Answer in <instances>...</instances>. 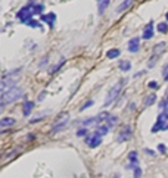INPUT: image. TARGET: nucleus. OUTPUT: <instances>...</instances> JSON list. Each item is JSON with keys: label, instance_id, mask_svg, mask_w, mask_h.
I'll return each mask as SVG.
<instances>
[{"label": "nucleus", "instance_id": "obj_1", "mask_svg": "<svg viewBox=\"0 0 168 178\" xmlns=\"http://www.w3.org/2000/svg\"><path fill=\"white\" fill-rule=\"evenodd\" d=\"M22 96H24V90L21 87H16V86L10 87V88H8L2 94V105H10V103L16 102L18 99H21Z\"/></svg>", "mask_w": 168, "mask_h": 178}, {"label": "nucleus", "instance_id": "obj_2", "mask_svg": "<svg viewBox=\"0 0 168 178\" xmlns=\"http://www.w3.org/2000/svg\"><path fill=\"white\" fill-rule=\"evenodd\" d=\"M122 86H124V80H120V81H117L115 86H112V88H111L109 92H108V94H106L105 106H109L111 103H114V102L117 100L118 94L121 93V88H122Z\"/></svg>", "mask_w": 168, "mask_h": 178}, {"label": "nucleus", "instance_id": "obj_3", "mask_svg": "<svg viewBox=\"0 0 168 178\" xmlns=\"http://www.w3.org/2000/svg\"><path fill=\"white\" fill-rule=\"evenodd\" d=\"M34 15H35V12H34V5H30V3H28V5L24 6V8H22L18 13H16V18L27 24L30 19H33Z\"/></svg>", "mask_w": 168, "mask_h": 178}, {"label": "nucleus", "instance_id": "obj_4", "mask_svg": "<svg viewBox=\"0 0 168 178\" xmlns=\"http://www.w3.org/2000/svg\"><path fill=\"white\" fill-rule=\"evenodd\" d=\"M18 80H19V75H6L3 80H0V94H3V93L8 90V88H10V87L16 86V82H18Z\"/></svg>", "mask_w": 168, "mask_h": 178}, {"label": "nucleus", "instance_id": "obj_5", "mask_svg": "<svg viewBox=\"0 0 168 178\" xmlns=\"http://www.w3.org/2000/svg\"><path fill=\"white\" fill-rule=\"evenodd\" d=\"M86 143L89 147H97L102 143V135L99 133H93V134H90L86 139Z\"/></svg>", "mask_w": 168, "mask_h": 178}, {"label": "nucleus", "instance_id": "obj_6", "mask_svg": "<svg viewBox=\"0 0 168 178\" xmlns=\"http://www.w3.org/2000/svg\"><path fill=\"white\" fill-rule=\"evenodd\" d=\"M68 119H69V116H68V115H62V118H61L59 121H56V124L53 125L52 134H55V133H58V131L63 130V128L68 125Z\"/></svg>", "mask_w": 168, "mask_h": 178}, {"label": "nucleus", "instance_id": "obj_7", "mask_svg": "<svg viewBox=\"0 0 168 178\" xmlns=\"http://www.w3.org/2000/svg\"><path fill=\"white\" fill-rule=\"evenodd\" d=\"M131 137H133V130H131V127L125 125L124 128L121 130L120 135H118V141H120V143H122V141H128Z\"/></svg>", "mask_w": 168, "mask_h": 178}, {"label": "nucleus", "instance_id": "obj_8", "mask_svg": "<svg viewBox=\"0 0 168 178\" xmlns=\"http://www.w3.org/2000/svg\"><path fill=\"white\" fill-rule=\"evenodd\" d=\"M140 49V39L139 37H134L128 41V52L130 53H137Z\"/></svg>", "mask_w": 168, "mask_h": 178}, {"label": "nucleus", "instance_id": "obj_9", "mask_svg": "<svg viewBox=\"0 0 168 178\" xmlns=\"http://www.w3.org/2000/svg\"><path fill=\"white\" fill-rule=\"evenodd\" d=\"M15 122H16V121H15L14 118H3V119H0V131L14 127Z\"/></svg>", "mask_w": 168, "mask_h": 178}, {"label": "nucleus", "instance_id": "obj_10", "mask_svg": "<svg viewBox=\"0 0 168 178\" xmlns=\"http://www.w3.org/2000/svg\"><path fill=\"white\" fill-rule=\"evenodd\" d=\"M152 37H154V22L150 21V22L146 25V28H144V31H143V39L149 40V39H152Z\"/></svg>", "mask_w": 168, "mask_h": 178}, {"label": "nucleus", "instance_id": "obj_11", "mask_svg": "<svg viewBox=\"0 0 168 178\" xmlns=\"http://www.w3.org/2000/svg\"><path fill=\"white\" fill-rule=\"evenodd\" d=\"M41 21H44V22H47V24L50 25V28H53V25H55V21H56V15H55V13L41 15Z\"/></svg>", "mask_w": 168, "mask_h": 178}, {"label": "nucleus", "instance_id": "obj_12", "mask_svg": "<svg viewBox=\"0 0 168 178\" xmlns=\"http://www.w3.org/2000/svg\"><path fill=\"white\" fill-rule=\"evenodd\" d=\"M33 107H34V103L33 102H24V106H22V113H24V116H30V113L33 112Z\"/></svg>", "mask_w": 168, "mask_h": 178}, {"label": "nucleus", "instance_id": "obj_13", "mask_svg": "<svg viewBox=\"0 0 168 178\" xmlns=\"http://www.w3.org/2000/svg\"><path fill=\"white\" fill-rule=\"evenodd\" d=\"M133 2H134V0H124V2H122V3H121V5L118 6V8H117V12H118V13L124 12L125 9H128L130 6L133 5Z\"/></svg>", "mask_w": 168, "mask_h": 178}, {"label": "nucleus", "instance_id": "obj_14", "mask_svg": "<svg viewBox=\"0 0 168 178\" xmlns=\"http://www.w3.org/2000/svg\"><path fill=\"white\" fill-rule=\"evenodd\" d=\"M108 5H109V0H99V5H97V9H99V12H100V13H103V12H105V9L108 8Z\"/></svg>", "mask_w": 168, "mask_h": 178}, {"label": "nucleus", "instance_id": "obj_15", "mask_svg": "<svg viewBox=\"0 0 168 178\" xmlns=\"http://www.w3.org/2000/svg\"><path fill=\"white\" fill-rule=\"evenodd\" d=\"M156 102V96L155 94H149V96L144 97V105L146 106H152Z\"/></svg>", "mask_w": 168, "mask_h": 178}, {"label": "nucleus", "instance_id": "obj_16", "mask_svg": "<svg viewBox=\"0 0 168 178\" xmlns=\"http://www.w3.org/2000/svg\"><path fill=\"white\" fill-rule=\"evenodd\" d=\"M117 121H118V118H117L115 115H109L108 113V116H106V122H108V127H114L117 124Z\"/></svg>", "mask_w": 168, "mask_h": 178}, {"label": "nucleus", "instance_id": "obj_17", "mask_svg": "<svg viewBox=\"0 0 168 178\" xmlns=\"http://www.w3.org/2000/svg\"><path fill=\"white\" fill-rule=\"evenodd\" d=\"M120 69L124 71V72H127V71L131 69V63H130L128 60H122V62H120Z\"/></svg>", "mask_w": 168, "mask_h": 178}, {"label": "nucleus", "instance_id": "obj_18", "mask_svg": "<svg viewBox=\"0 0 168 178\" xmlns=\"http://www.w3.org/2000/svg\"><path fill=\"white\" fill-rule=\"evenodd\" d=\"M127 158H128V160L131 162V164H137V160H139V159H137V152H136V150H131Z\"/></svg>", "mask_w": 168, "mask_h": 178}, {"label": "nucleus", "instance_id": "obj_19", "mask_svg": "<svg viewBox=\"0 0 168 178\" xmlns=\"http://www.w3.org/2000/svg\"><path fill=\"white\" fill-rule=\"evenodd\" d=\"M121 55V52L118 50V49H111L109 52H108V58L109 59H115V58H118Z\"/></svg>", "mask_w": 168, "mask_h": 178}, {"label": "nucleus", "instance_id": "obj_20", "mask_svg": "<svg viewBox=\"0 0 168 178\" xmlns=\"http://www.w3.org/2000/svg\"><path fill=\"white\" fill-rule=\"evenodd\" d=\"M164 49H165V43H159V44H156V46L154 47V53H155V56H156V55H159V53L162 52Z\"/></svg>", "mask_w": 168, "mask_h": 178}, {"label": "nucleus", "instance_id": "obj_21", "mask_svg": "<svg viewBox=\"0 0 168 178\" xmlns=\"http://www.w3.org/2000/svg\"><path fill=\"white\" fill-rule=\"evenodd\" d=\"M93 105H95V102H93V100H87L86 103H84V105L80 107V112H84L87 107H90V106H93Z\"/></svg>", "mask_w": 168, "mask_h": 178}, {"label": "nucleus", "instance_id": "obj_22", "mask_svg": "<svg viewBox=\"0 0 168 178\" xmlns=\"http://www.w3.org/2000/svg\"><path fill=\"white\" fill-rule=\"evenodd\" d=\"M158 31H159V33H167V31H168V25L165 24V22L158 24Z\"/></svg>", "mask_w": 168, "mask_h": 178}, {"label": "nucleus", "instance_id": "obj_23", "mask_svg": "<svg viewBox=\"0 0 168 178\" xmlns=\"http://www.w3.org/2000/svg\"><path fill=\"white\" fill-rule=\"evenodd\" d=\"M108 131H109V127H108V125H103V127H99L97 133H99L100 135H105L106 133H108Z\"/></svg>", "mask_w": 168, "mask_h": 178}, {"label": "nucleus", "instance_id": "obj_24", "mask_svg": "<svg viewBox=\"0 0 168 178\" xmlns=\"http://www.w3.org/2000/svg\"><path fill=\"white\" fill-rule=\"evenodd\" d=\"M134 178H142V169L137 165L134 166Z\"/></svg>", "mask_w": 168, "mask_h": 178}, {"label": "nucleus", "instance_id": "obj_25", "mask_svg": "<svg viewBox=\"0 0 168 178\" xmlns=\"http://www.w3.org/2000/svg\"><path fill=\"white\" fill-rule=\"evenodd\" d=\"M148 87H149V88H152V90H156V88H159V86H158V82H156V81L148 82Z\"/></svg>", "mask_w": 168, "mask_h": 178}, {"label": "nucleus", "instance_id": "obj_26", "mask_svg": "<svg viewBox=\"0 0 168 178\" xmlns=\"http://www.w3.org/2000/svg\"><path fill=\"white\" fill-rule=\"evenodd\" d=\"M27 24H28L30 27H33V28H39V27H40L39 22H37V21H33V19H30L28 22H27Z\"/></svg>", "mask_w": 168, "mask_h": 178}, {"label": "nucleus", "instance_id": "obj_27", "mask_svg": "<svg viewBox=\"0 0 168 178\" xmlns=\"http://www.w3.org/2000/svg\"><path fill=\"white\" fill-rule=\"evenodd\" d=\"M159 107H161V109H168V99H165V100H162L161 102V103H159Z\"/></svg>", "mask_w": 168, "mask_h": 178}, {"label": "nucleus", "instance_id": "obj_28", "mask_svg": "<svg viewBox=\"0 0 168 178\" xmlns=\"http://www.w3.org/2000/svg\"><path fill=\"white\" fill-rule=\"evenodd\" d=\"M87 134V130H86V127L83 128V130H78L77 131V137H84V135Z\"/></svg>", "mask_w": 168, "mask_h": 178}, {"label": "nucleus", "instance_id": "obj_29", "mask_svg": "<svg viewBox=\"0 0 168 178\" xmlns=\"http://www.w3.org/2000/svg\"><path fill=\"white\" fill-rule=\"evenodd\" d=\"M158 150L161 152V153H165V152H167V149H165V146H164V144H159L158 146Z\"/></svg>", "mask_w": 168, "mask_h": 178}, {"label": "nucleus", "instance_id": "obj_30", "mask_svg": "<svg viewBox=\"0 0 168 178\" xmlns=\"http://www.w3.org/2000/svg\"><path fill=\"white\" fill-rule=\"evenodd\" d=\"M46 62H47V58H44V59H43V62H40V65H39V66H40V68H41V66H44V65H46Z\"/></svg>", "mask_w": 168, "mask_h": 178}, {"label": "nucleus", "instance_id": "obj_31", "mask_svg": "<svg viewBox=\"0 0 168 178\" xmlns=\"http://www.w3.org/2000/svg\"><path fill=\"white\" fill-rule=\"evenodd\" d=\"M142 75H143V71H140V72H137L134 75V78H139V77H142Z\"/></svg>", "mask_w": 168, "mask_h": 178}, {"label": "nucleus", "instance_id": "obj_32", "mask_svg": "<svg viewBox=\"0 0 168 178\" xmlns=\"http://www.w3.org/2000/svg\"><path fill=\"white\" fill-rule=\"evenodd\" d=\"M164 78H165V81H168V71L164 74Z\"/></svg>", "mask_w": 168, "mask_h": 178}, {"label": "nucleus", "instance_id": "obj_33", "mask_svg": "<svg viewBox=\"0 0 168 178\" xmlns=\"http://www.w3.org/2000/svg\"><path fill=\"white\" fill-rule=\"evenodd\" d=\"M43 97H44V94H40V96H39V102L43 100Z\"/></svg>", "mask_w": 168, "mask_h": 178}, {"label": "nucleus", "instance_id": "obj_34", "mask_svg": "<svg viewBox=\"0 0 168 178\" xmlns=\"http://www.w3.org/2000/svg\"><path fill=\"white\" fill-rule=\"evenodd\" d=\"M114 178H120V174H115V175H114Z\"/></svg>", "mask_w": 168, "mask_h": 178}, {"label": "nucleus", "instance_id": "obj_35", "mask_svg": "<svg viewBox=\"0 0 168 178\" xmlns=\"http://www.w3.org/2000/svg\"><path fill=\"white\" fill-rule=\"evenodd\" d=\"M3 106H5V105H0V113H2V109H3Z\"/></svg>", "mask_w": 168, "mask_h": 178}, {"label": "nucleus", "instance_id": "obj_36", "mask_svg": "<svg viewBox=\"0 0 168 178\" xmlns=\"http://www.w3.org/2000/svg\"><path fill=\"white\" fill-rule=\"evenodd\" d=\"M167 21H168V13H167Z\"/></svg>", "mask_w": 168, "mask_h": 178}]
</instances>
